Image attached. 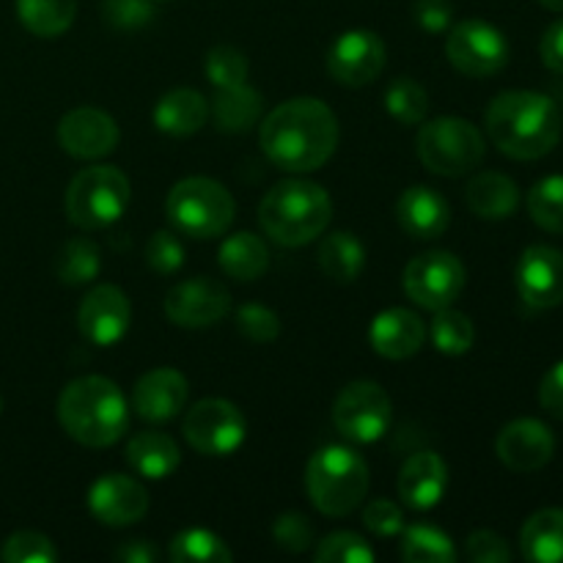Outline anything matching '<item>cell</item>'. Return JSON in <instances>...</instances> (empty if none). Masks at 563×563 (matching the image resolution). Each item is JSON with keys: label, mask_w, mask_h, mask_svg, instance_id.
Listing matches in <instances>:
<instances>
[{"label": "cell", "mask_w": 563, "mask_h": 563, "mask_svg": "<svg viewBox=\"0 0 563 563\" xmlns=\"http://www.w3.org/2000/svg\"><path fill=\"white\" fill-rule=\"evenodd\" d=\"M77 0H16V16L38 38H55L75 22Z\"/></svg>", "instance_id": "obj_31"}, {"label": "cell", "mask_w": 563, "mask_h": 563, "mask_svg": "<svg viewBox=\"0 0 563 563\" xmlns=\"http://www.w3.org/2000/svg\"><path fill=\"white\" fill-rule=\"evenodd\" d=\"M214 124L223 132H247L262 121L264 99L256 88L247 82H236V86L218 88L212 102Z\"/></svg>", "instance_id": "obj_27"}, {"label": "cell", "mask_w": 563, "mask_h": 563, "mask_svg": "<svg viewBox=\"0 0 563 563\" xmlns=\"http://www.w3.org/2000/svg\"><path fill=\"white\" fill-rule=\"evenodd\" d=\"M465 289V264L449 251H429L405 267V291L427 311L454 306Z\"/></svg>", "instance_id": "obj_12"}, {"label": "cell", "mask_w": 563, "mask_h": 563, "mask_svg": "<svg viewBox=\"0 0 563 563\" xmlns=\"http://www.w3.org/2000/svg\"><path fill=\"white\" fill-rule=\"evenodd\" d=\"M231 311V295L223 284L198 275V278L181 280L165 295V317L176 328L201 330L223 322Z\"/></svg>", "instance_id": "obj_13"}, {"label": "cell", "mask_w": 563, "mask_h": 563, "mask_svg": "<svg viewBox=\"0 0 563 563\" xmlns=\"http://www.w3.org/2000/svg\"><path fill=\"white\" fill-rule=\"evenodd\" d=\"M528 214L539 229L563 234V176H544L528 192Z\"/></svg>", "instance_id": "obj_37"}, {"label": "cell", "mask_w": 563, "mask_h": 563, "mask_svg": "<svg viewBox=\"0 0 563 563\" xmlns=\"http://www.w3.org/2000/svg\"><path fill=\"white\" fill-rule=\"evenodd\" d=\"M515 284L522 302L548 311L563 302V253L550 245H531L522 251L515 269Z\"/></svg>", "instance_id": "obj_16"}, {"label": "cell", "mask_w": 563, "mask_h": 563, "mask_svg": "<svg viewBox=\"0 0 563 563\" xmlns=\"http://www.w3.org/2000/svg\"><path fill=\"white\" fill-rule=\"evenodd\" d=\"M102 16L119 31H135L154 20L152 0H104Z\"/></svg>", "instance_id": "obj_44"}, {"label": "cell", "mask_w": 563, "mask_h": 563, "mask_svg": "<svg viewBox=\"0 0 563 563\" xmlns=\"http://www.w3.org/2000/svg\"><path fill=\"white\" fill-rule=\"evenodd\" d=\"M58 421L71 440L88 449L119 443L130 427V410L119 385L99 374L71 379L58 396Z\"/></svg>", "instance_id": "obj_3"}, {"label": "cell", "mask_w": 563, "mask_h": 563, "mask_svg": "<svg viewBox=\"0 0 563 563\" xmlns=\"http://www.w3.org/2000/svg\"><path fill=\"white\" fill-rule=\"evenodd\" d=\"M99 269H102V256H99L97 242H91L88 236H75V240L66 242L58 253V262H55V273L69 286L91 284Z\"/></svg>", "instance_id": "obj_34"}, {"label": "cell", "mask_w": 563, "mask_h": 563, "mask_svg": "<svg viewBox=\"0 0 563 563\" xmlns=\"http://www.w3.org/2000/svg\"><path fill=\"white\" fill-rule=\"evenodd\" d=\"M399 225L416 240H438L451 225V207L438 190L427 185L407 187L396 203Z\"/></svg>", "instance_id": "obj_23"}, {"label": "cell", "mask_w": 563, "mask_h": 563, "mask_svg": "<svg viewBox=\"0 0 563 563\" xmlns=\"http://www.w3.org/2000/svg\"><path fill=\"white\" fill-rule=\"evenodd\" d=\"M168 559L176 563H229L234 553L218 533L207 531V528H187L174 537Z\"/></svg>", "instance_id": "obj_33"}, {"label": "cell", "mask_w": 563, "mask_h": 563, "mask_svg": "<svg viewBox=\"0 0 563 563\" xmlns=\"http://www.w3.org/2000/svg\"><path fill=\"white\" fill-rule=\"evenodd\" d=\"M126 462L135 473L152 482H163L179 467L181 451L170 434L163 432H137L126 443Z\"/></svg>", "instance_id": "obj_26"}, {"label": "cell", "mask_w": 563, "mask_h": 563, "mask_svg": "<svg viewBox=\"0 0 563 563\" xmlns=\"http://www.w3.org/2000/svg\"><path fill=\"white\" fill-rule=\"evenodd\" d=\"M207 80L212 82L214 88L223 86H236V82L247 80V58L242 49L236 47H212L207 53Z\"/></svg>", "instance_id": "obj_40"}, {"label": "cell", "mask_w": 563, "mask_h": 563, "mask_svg": "<svg viewBox=\"0 0 563 563\" xmlns=\"http://www.w3.org/2000/svg\"><path fill=\"white\" fill-rule=\"evenodd\" d=\"M489 141L511 159H542L561 141V110L539 91H504L484 113Z\"/></svg>", "instance_id": "obj_2"}, {"label": "cell", "mask_w": 563, "mask_h": 563, "mask_svg": "<svg viewBox=\"0 0 563 563\" xmlns=\"http://www.w3.org/2000/svg\"><path fill=\"white\" fill-rule=\"evenodd\" d=\"M319 267L335 284H352L366 267V247L352 231H333L319 245Z\"/></svg>", "instance_id": "obj_30"}, {"label": "cell", "mask_w": 563, "mask_h": 563, "mask_svg": "<svg viewBox=\"0 0 563 563\" xmlns=\"http://www.w3.org/2000/svg\"><path fill=\"white\" fill-rule=\"evenodd\" d=\"M394 421V401L388 390L372 379L350 383L333 405V423L350 443L368 445L385 438Z\"/></svg>", "instance_id": "obj_9"}, {"label": "cell", "mask_w": 563, "mask_h": 563, "mask_svg": "<svg viewBox=\"0 0 563 563\" xmlns=\"http://www.w3.org/2000/svg\"><path fill=\"white\" fill-rule=\"evenodd\" d=\"M363 526L368 528L377 537H396V533L405 531V515H401L399 506L394 500H372L363 511Z\"/></svg>", "instance_id": "obj_45"}, {"label": "cell", "mask_w": 563, "mask_h": 563, "mask_svg": "<svg viewBox=\"0 0 563 563\" xmlns=\"http://www.w3.org/2000/svg\"><path fill=\"white\" fill-rule=\"evenodd\" d=\"M236 330L253 344H269L280 335V317L273 308L247 302L236 311Z\"/></svg>", "instance_id": "obj_41"}, {"label": "cell", "mask_w": 563, "mask_h": 563, "mask_svg": "<svg viewBox=\"0 0 563 563\" xmlns=\"http://www.w3.org/2000/svg\"><path fill=\"white\" fill-rule=\"evenodd\" d=\"M412 16L427 33H445L454 22V5L449 0H416Z\"/></svg>", "instance_id": "obj_47"}, {"label": "cell", "mask_w": 563, "mask_h": 563, "mask_svg": "<svg viewBox=\"0 0 563 563\" xmlns=\"http://www.w3.org/2000/svg\"><path fill=\"white\" fill-rule=\"evenodd\" d=\"M157 559V548L146 542V539H130V542H124L115 550V561L121 563H154Z\"/></svg>", "instance_id": "obj_50"}, {"label": "cell", "mask_w": 563, "mask_h": 563, "mask_svg": "<svg viewBox=\"0 0 563 563\" xmlns=\"http://www.w3.org/2000/svg\"><path fill=\"white\" fill-rule=\"evenodd\" d=\"M5 563H53L58 559V550L44 533L38 531H16L3 544Z\"/></svg>", "instance_id": "obj_39"}, {"label": "cell", "mask_w": 563, "mask_h": 563, "mask_svg": "<svg viewBox=\"0 0 563 563\" xmlns=\"http://www.w3.org/2000/svg\"><path fill=\"white\" fill-rule=\"evenodd\" d=\"M130 207V179L115 165L82 168L66 190V214L77 229H108Z\"/></svg>", "instance_id": "obj_8"}, {"label": "cell", "mask_w": 563, "mask_h": 563, "mask_svg": "<svg viewBox=\"0 0 563 563\" xmlns=\"http://www.w3.org/2000/svg\"><path fill=\"white\" fill-rule=\"evenodd\" d=\"M495 454L515 473L542 471L555 454V434L537 418H517L500 429Z\"/></svg>", "instance_id": "obj_18"}, {"label": "cell", "mask_w": 563, "mask_h": 563, "mask_svg": "<svg viewBox=\"0 0 563 563\" xmlns=\"http://www.w3.org/2000/svg\"><path fill=\"white\" fill-rule=\"evenodd\" d=\"M388 49L374 31H346L333 42L328 53V71L335 82L350 88H363L377 80L385 69Z\"/></svg>", "instance_id": "obj_14"}, {"label": "cell", "mask_w": 563, "mask_h": 563, "mask_svg": "<svg viewBox=\"0 0 563 563\" xmlns=\"http://www.w3.org/2000/svg\"><path fill=\"white\" fill-rule=\"evenodd\" d=\"M146 262L154 273L174 275L179 273L185 264V247H181L179 236L174 231H154L152 240L146 245Z\"/></svg>", "instance_id": "obj_42"}, {"label": "cell", "mask_w": 563, "mask_h": 563, "mask_svg": "<svg viewBox=\"0 0 563 563\" xmlns=\"http://www.w3.org/2000/svg\"><path fill=\"white\" fill-rule=\"evenodd\" d=\"M0 410H3V399H0Z\"/></svg>", "instance_id": "obj_52"}, {"label": "cell", "mask_w": 563, "mask_h": 563, "mask_svg": "<svg viewBox=\"0 0 563 563\" xmlns=\"http://www.w3.org/2000/svg\"><path fill=\"white\" fill-rule=\"evenodd\" d=\"M306 489L317 511L346 517L363 504L368 493V465L346 445H324L306 467Z\"/></svg>", "instance_id": "obj_5"}, {"label": "cell", "mask_w": 563, "mask_h": 563, "mask_svg": "<svg viewBox=\"0 0 563 563\" xmlns=\"http://www.w3.org/2000/svg\"><path fill=\"white\" fill-rule=\"evenodd\" d=\"M522 559L533 563H563V509H542L520 531Z\"/></svg>", "instance_id": "obj_28"}, {"label": "cell", "mask_w": 563, "mask_h": 563, "mask_svg": "<svg viewBox=\"0 0 563 563\" xmlns=\"http://www.w3.org/2000/svg\"><path fill=\"white\" fill-rule=\"evenodd\" d=\"M165 214L170 225L192 240H214L231 229L236 214L234 196L225 185L209 176H190L170 187L165 198Z\"/></svg>", "instance_id": "obj_6"}, {"label": "cell", "mask_w": 563, "mask_h": 563, "mask_svg": "<svg viewBox=\"0 0 563 563\" xmlns=\"http://www.w3.org/2000/svg\"><path fill=\"white\" fill-rule=\"evenodd\" d=\"M401 559L410 563H451L456 561V548L449 533L418 522L401 531Z\"/></svg>", "instance_id": "obj_32"}, {"label": "cell", "mask_w": 563, "mask_h": 563, "mask_svg": "<svg viewBox=\"0 0 563 563\" xmlns=\"http://www.w3.org/2000/svg\"><path fill=\"white\" fill-rule=\"evenodd\" d=\"M449 489V465L434 451H418L399 473V498L410 509L429 511L443 500Z\"/></svg>", "instance_id": "obj_22"}, {"label": "cell", "mask_w": 563, "mask_h": 563, "mask_svg": "<svg viewBox=\"0 0 563 563\" xmlns=\"http://www.w3.org/2000/svg\"><path fill=\"white\" fill-rule=\"evenodd\" d=\"M220 267L229 278L251 284L267 273L269 251L262 236L251 234V231H236L220 245Z\"/></svg>", "instance_id": "obj_29"}, {"label": "cell", "mask_w": 563, "mask_h": 563, "mask_svg": "<svg viewBox=\"0 0 563 563\" xmlns=\"http://www.w3.org/2000/svg\"><path fill=\"white\" fill-rule=\"evenodd\" d=\"M273 539L280 550L286 553H306L313 544V526L306 515L300 511H286L275 520Z\"/></svg>", "instance_id": "obj_43"}, {"label": "cell", "mask_w": 563, "mask_h": 563, "mask_svg": "<svg viewBox=\"0 0 563 563\" xmlns=\"http://www.w3.org/2000/svg\"><path fill=\"white\" fill-rule=\"evenodd\" d=\"M119 124L99 108H75L60 119L58 143L75 159L108 157L119 146Z\"/></svg>", "instance_id": "obj_17"}, {"label": "cell", "mask_w": 563, "mask_h": 563, "mask_svg": "<svg viewBox=\"0 0 563 563\" xmlns=\"http://www.w3.org/2000/svg\"><path fill=\"white\" fill-rule=\"evenodd\" d=\"M130 297L113 284H99L82 297L77 308V328L82 339L93 346H113L130 330Z\"/></svg>", "instance_id": "obj_15"}, {"label": "cell", "mask_w": 563, "mask_h": 563, "mask_svg": "<svg viewBox=\"0 0 563 563\" xmlns=\"http://www.w3.org/2000/svg\"><path fill=\"white\" fill-rule=\"evenodd\" d=\"M465 553L473 563H509L511 548L495 531H473L465 542Z\"/></svg>", "instance_id": "obj_46"}, {"label": "cell", "mask_w": 563, "mask_h": 563, "mask_svg": "<svg viewBox=\"0 0 563 563\" xmlns=\"http://www.w3.org/2000/svg\"><path fill=\"white\" fill-rule=\"evenodd\" d=\"M539 3H542L544 9H550V11H559V14H563V0H539Z\"/></svg>", "instance_id": "obj_51"}, {"label": "cell", "mask_w": 563, "mask_h": 563, "mask_svg": "<svg viewBox=\"0 0 563 563\" xmlns=\"http://www.w3.org/2000/svg\"><path fill=\"white\" fill-rule=\"evenodd\" d=\"M423 341H427V324L410 308H388L377 313L368 328V344L388 361H407L421 352Z\"/></svg>", "instance_id": "obj_21"}, {"label": "cell", "mask_w": 563, "mask_h": 563, "mask_svg": "<svg viewBox=\"0 0 563 563\" xmlns=\"http://www.w3.org/2000/svg\"><path fill=\"white\" fill-rule=\"evenodd\" d=\"M487 154V143L473 121L460 115H440L418 130V157L432 174L456 179L478 168Z\"/></svg>", "instance_id": "obj_7"}, {"label": "cell", "mask_w": 563, "mask_h": 563, "mask_svg": "<svg viewBox=\"0 0 563 563\" xmlns=\"http://www.w3.org/2000/svg\"><path fill=\"white\" fill-rule=\"evenodd\" d=\"M542 64L555 75H563V16L544 31L542 44H539Z\"/></svg>", "instance_id": "obj_49"}, {"label": "cell", "mask_w": 563, "mask_h": 563, "mask_svg": "<svg viewBox=\"0 0 563 563\" xmlns=\"http://www.w3.org/2000/svg\"><path fill=\"white\" fill-rule=\"evenodd\" d=\"M465 201L473 214L484 220H506L520 207V187L515 179L498 170H484L473 176L465 190Z\"/></svg>", "instance_id": "obj_25"}, {"label": "cell", "mask_w": 563, "mask_h": 563, "mask_svg": "<svg viewBox=\"0 0 563 563\" xmlns=\"http://www.w3.org/2000/svg\"><path fill=\"white\" fill-rule=\"evenodd\" d=\"M385 110L399 121L401 126L423 124L429 113V93L412 77H396L388 88H385Z\"/></svg>", "instance_id": "obj_36"}, {"label": "cell", "mask_w": 563, "mask_h": 563, "mask_svg": "<svg viewBox=\"0 0 563 563\" xmlns=\"http://www.w3.org/2000/svg\"><path fill=\"white\" fill-rule=\"evenodd\" d=\"M372 544L352 531H335L324 537L313 550L317 563H374Z\"/></svg>", "instance_id": "obj_38"}, {"label": "cell", "mask_w": 563, "mask_h": 563, "mask_svg": "<svg viewBox=\"0 0 563 563\" xmlns=\"http://www.w3.org/2000/svg\"><path fill=\"white\" fill-rule=\"evenodd\" d=\"M209 119V102L196 88H174L154 104V124L159 132L174 137L196 135Z\"/></svg>", "instance_id": "obj_24"}, {"label": "cell", "mask_w": 563, "mask_h": 563, "mask_svg": "<svg viewBox=\"0 0 563 563\" xmlns=\"http://www.w3.org/2000/svg\"><path fill=\"white\" fill-rule=\"evenodd\" d=\"M339 119L317 97H295L280 102L262 119L258 141L273 165L289 174H311L322 168L339 146Z\"/></svg>", "instance_id": "obj_1"}, {"label": "cell", "mask_w": 563, "mask_h": 563, "mask_svg": "<svg viewBox=\"0 0 563 563\" xmlns=\"http://www.w3.org/2000/svg\"><path fill=\"white\" fill-rule=\"evenodd\" d=\"M445 55L467 77H493L509 64L511 47L504 31L487 20H462L449 31Z\"/></svg>", "instance_id": "obj_11"}, {"label": "cell", "mask_w": 563, "mask_h": 563, "mask_svg": "<svg viewBox=\"0 0 563 563\" xmlns=\"http://www.w3.org/2000/svg\"><path fill=\"white\" fill-rule=\"evenodd\" d=\"M333 218L328 190L308 179H284L264 196L258 223L264 234L284 247H300L319 240Z\"/></svg>", "instance_id": "obj_4"}, {"label": "cell", "mask_w": 563, "mask_h": 563, "mask_svg": "<svg viewBox=\"0 0 563 563\" xmlns=\"http://www.w3.org/2000/svg\"><path fill=\"white\" fill-rule=\"evenodd\" d=\"M429 335H432V344L438 346L443 355H465V352L473 350L476 344V324L471 322V317L456 308H440L434 311V322L429 328Z\"/></svg>", "instance_id": "obj_35"}, {"label": "cell", "mask_w": 563, "mask_h": 563, "mask_svg": "<svg viewBox=\"0 0 563 563\" xmlns=\"http://www.w3.org/2000/svg\"><path fill=\"white\" fill-rule=\"evenodd\" d=\"M190 396L187 377L176 368H154L137 379L132 390V407L143 421L165 423L179 416Z\"/></svg>", "instance_id": "obj_20"}, {"label": "cell", "mask_w": 563, "mask_h": 563, "mask_svg": "<svg viewBox=\"0 0 563 563\" xmlns=\"http://www.w3.org/2000/svg\"><path fill=\"white\" fill-rule=\"evenodd\" d=\"M539 405H542L550 416L563 421V361L555 363V366L544 374L542 385H539Z\"/></svg>", "instance_id": "obj_48"}, {"label": "cell", "mask_w": 563, "mask_h": 563, "mask_svg": "<svg viewBox=\"0 0 563 563\" xmlns=\"http://www.w3.org/2000/svg\"><path fill=\"white\" fill-rule=\"evenodd\" d=\"M88 509L102 526L126 528L135 526L148 511V493L141 482L121 473H108L97 478L88 489Z\"/></svg>", "instance_id": "obj_19"}, {"label": "cell", "mask_w": 563, "mask_h": 563, "mask_svg": "<svg viewBox=\"0 0 563 563\" xmlns=\"http://www.w3.org/2000/svg\"><path fill=\"white\" fill-rule=\"evenodd\" d=\"M181 432L201 456H231L245 443L247 421L229 399H201L187 410Z\"/></svg>", "instance_id": "obj_10"}]
</instances>
